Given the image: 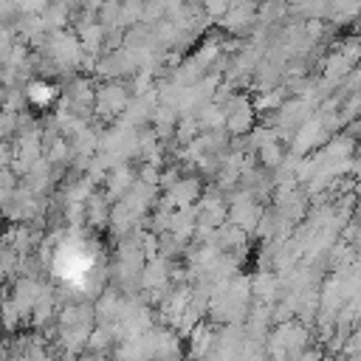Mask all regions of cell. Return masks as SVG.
Returning a JSON list of instances; mask_svg holds the SVG:
<instances>
[{
    "label": "cell",
    "mask_w": 361,
    "mask_h": 361,
    "mask_svg": "<svg viewBox=\"0 0 361 361\" xmlns=\"http://www.w3.org/2000/svg\"><path fill=\"white\" fill-rule=\"evenodd\" d=\"M54 96H57V88H54L51 82H43V79L32 82L29 91H26V102L34 105L37 110H46V107L54 102Z\"/></svg>",
    "instance_id": "1"
}]
</instances>
